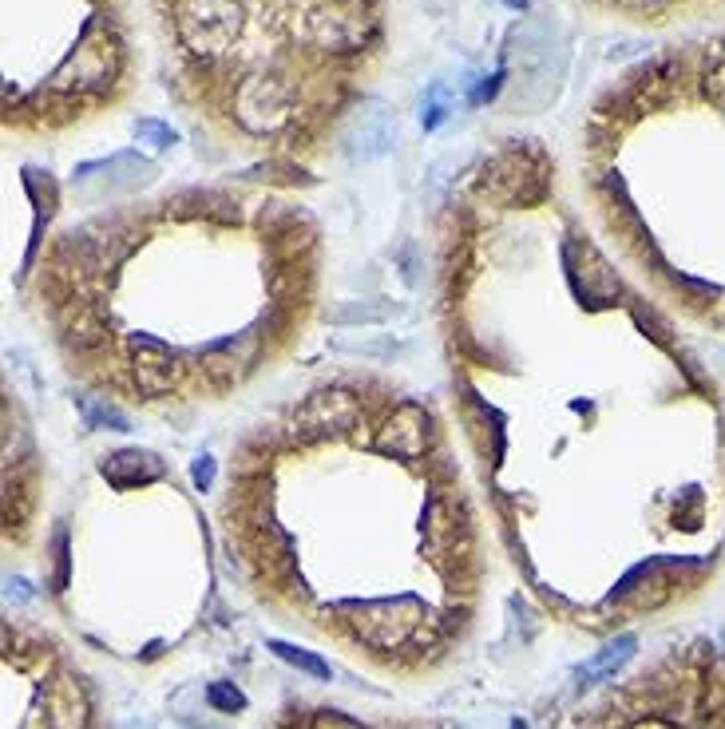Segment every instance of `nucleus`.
I'll return each mask as SVG.
<instances>
[{
	"label": "nucleus",
	"instance_id": "obj_1",
	"mask_svg": "<svg viewBox=\"0 0 725 729\" xmlns=\"http://www.w3.org/2000/svg\"><path fill=\"white\" fill-rule=\"evenodd\" d=\"M480 191L504 207H535L547 199V159L535 147H512L484 163Z\"/></svg>",
	"mask_w": 725,
	"mask_h": 729
},
{
	"label": "nucleus",
	"instance_id": "obj_2",
	"mask_svg": "<svg viewBox=\"0 0 725 729\" xmlns=\"http://www.w3.org/2000/svg\"><path fill=\"white\" fill-rule=\"evenodd\" d=\"M175 28L191 52L214 56L230 48V40L242 32V4L238 0H179Z\"/></svg>",
	"mask_w": 725,
	"mask_h": 729
},
{
	"label": "nucleus",
	"instance_id": "obj_3",
	"mask_svg": "<svg viewBox=\"0 0 725 729\" xmlns=\"http://www.w3.org/2000/svg\"><path fill=\"white\" fill-rule=\"evenodd\" d=\"M119 68V48L107 32H88L80 40V48L64 60V68L56 72V88L64 92H92V88H107L111 76Z\"/></svg>",
	"mask_w": 725,
	"mask_h": 729
},
{
	"label": "nucleus",
	"instance_id": "obj_4",
	"mask_svg": "<svg viewBox=\"0 0 725 729\" xmlns=\"http://www.w3.org/2000/svg\"><path fill=\"white\" fill-rule=\"evenodd\" d=\"M397 143V119L385 104H365L353 111L345 131V155L357 159H381Z\"/></svg>",
	"mask_w": 725,
	"mask_h": 729
},
{
	"label": "nucleus",
	"instance_id": "obj_5",
	"mask_svg": "<svg viewBox=\"0 0 725 729\" xmlns=\"http://www.w3.org/2000/svg\"><path fill=\"white\" fill-rule=\"evenodd\" d=\"M100 472H104V480H111L115 488H139V484H151L163 472V464H159V456L135 448V452L104 456L100 460Z\"/></svg>",
	"mask_w": 725,
	"mask_h": 729
},
{
	"label": "nucleus",
	"instance_id": "obj_6",
	"mask_svg": "<svg viewBox=\"0 0 725 729\" xmlns=\"http://www.w3.org/2000/svg\"><path fill=\"white\" fill-rule=\"evenodd\" d=\"M634 646H638V638H634V634H619V638H615V642H611V646H607L603 654H595V658H591V662H587V666L579 670V682H583V686L607 682V678H611V674L619 670L622 662H626V658L634 654Z\"/></svg>",
	"mask_w": 725,
	"mask_h": 729
},
{
	"label": "nucleus",
	"instance_id": "obj_7",
	"mask_svg": "<svg viewBox=\"0 0 725 729\" xmlns=\"http://www.w3.org/2000/svg\"><path fill=\"white\" fill-rule=\"evenodd\" d=\"M270 650L282 658V662H290V666H298V670H306V674H313V678H329V666L317 658V654H310V650H298V646H290V642H270Z\"/></svg>",
	"mask_w": 725,
	"mask_h": 729
},
{
	"label": "nucleus",
	"instance_id": "obj_8",
	"mask_svg": "<svg viewBox=\"0 0 725 729\" xmlns=\"http://www.w3.org/2000/svg\"><path fill=\"white\" fill-rule=\"evenodd\" d=\"M444 119H448V92H444V84H432L424 92V104H420V123H424V131H432Z\"/></svg>",
	"mask_w": 725,
	"mask_h": 729
},
{
	"label": "nucleus",
	"instance_id": "obj_9",
	"mask_svg": "<svg viewBox=\"0 0 725 729\" xmlns=\"http://www.w3.org/2000/svg\"><path fill=\"white\" fill-rule=\"evenodd\" d=\"M135 135H139V143H147V147H155V151H163V147H171V143H175V131H171L167 123L151 119V115L135 119Z\"/></svg>",
	"mask_w": 725,
	"mask_h": 729
},
{
	"label": "nucleus",
	"instance_id": "obj_10",
	"mask_svg": "<svg viewBox=\"0 0 725 729\" xmlns=\"http://www.w3.org/2000/svg\"><path fill=\"white\" fill-rule=\"evenodd\" d=\"M207 698H210V706H218L222 714H234V710H242V706H246L242 690H234L230 682H210V686H207Z\"/></svg>",
	"mask_w": 725,
	"mask_h": 729
},
{
	"label": "nucleus",
	"instance_id": "obj_11",
	"mask_svg": "<svg viewBox=\"0 0 725 729\" xmlns=\"http://www.w3.org/2000/svg\"><path fill=\"white\" fill-rule=\"evenodd\" d=\"M254 92H274V96H282V88L274 84V80H250L246 88H242V96H238V107H242V119H246V111H250V96ZM266 111H274V115H282V100H262Z\"/></svg>",
	"mask_w": 725,
	"mask_h": 729
},
{
	"label": "nucleus",
	"instance_id": "obj_12",
	"mask_svg": "<svg viewBox=\"0 0 725 729\" xmlns=\"http://www.w3.org/2000/svg\"><path fill=\"white\" fill-rule=\"evenodd\" d=\"M88 417L96 420V424H111L115 432H127V417H119V413L107 409V405H88Z\"/></svg>",
	"mask_w": 725,
	"mask_h": 729
},
{
	"label": "nucleus",
	"instance_id": "obj_13",
	"mask_svg": "<svg viewBox=\"0 0 725 729\" xmlns=\"http://www.w3.org/2000/svg\"><path fill=\"white\" fill-rule=\"evenodd\" d=\"M310 729H361L353 718H345V714H317L310 722Z\"/></svg>",
	"mask_w": 725,
	"mask_h": 729
},
{
	"label": "nucleus",
	"instance_id": "obj_14",
	"mask_svg": "<svg viewBox=\"0 0 725 729\" xmlns=\"http://www.w3.org/2000/svg\"><path fill=\"white\" fill-rule=\"evenodd\" d=\"M706 92L714 96V104H722L725 107V60L706 76Z\"/></svg>",
	"mask_w": 725,
	"mask_h": 729
},
{
	"label": "nucleus",
	"instance_id": "obj_15",
	"mask_svg": "<svg viewBox=\"0 0 725 729\" xmlns=\"http://www.w3.org/2000/svg\"><path fill=\"white\" fill-rule=\"evenodd\" d=\"M210 480H214V464H210V456H199V464H195V484L207 492Z\"/></svg>",
	"mask_w": 725,
	"mask_h": 729
},
{
	"label": "nucleus",
	"instance_id": "obj_16",
	"mask_svg": "<svg viewBox=\"0 0 725 729\" xmlns=\"http://www.w3.org/2000/svg\"><path fill=\"white\" fill-rule=\"evenodd\" d=\"M504 4H508V8H516V12H519V8H527L531 0H504Z\"/></svg>",
	"mask_w": 725,
	"mask_h": 729
},
{
	"label": "nucleus",
	"instance_id": "obj_17",
	"mask_svg": "<svg viewBox=\"0 0 725 729\" xmlns=\"http://www.w3.org/2000/svg\"><path fill=\"white\" fill-rule=\"evenodd\" d=\"M512 729H527V726H523V722H516V726H512Z\"/></svg>",
	"mask_w": 725,
	"mask_h": 729
}]
</instances>
